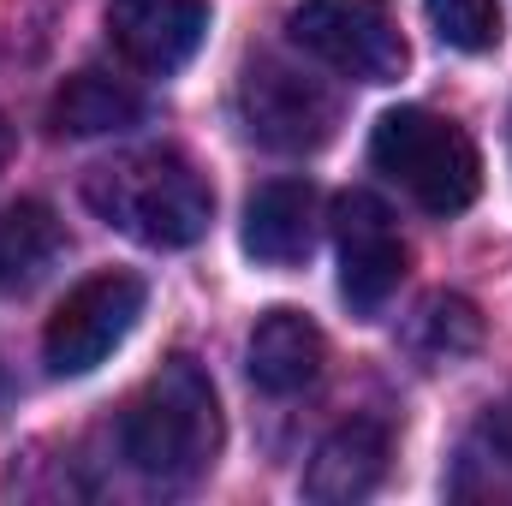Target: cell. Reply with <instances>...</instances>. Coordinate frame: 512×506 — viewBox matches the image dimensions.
Instances as JSON below:
<instances>
[{"label": "cell", "instance_id": "obj_4", "mask_svg": "<svg viewBox=\"0 0 512 506\" xmlns=\"http://www.w3.org/2000/svg\"><path fill=\"white\" fill-rule=\"evenodd\" d=\"M292 48L352 84H393L411 60L387 0H298L286 18Z\"/></svg>", "mask_w": 512, "mask_h": 506}, {"label": "cell", "instance_id": "obj_8", "mask_svg": "<svg viewBox=\"0 0 512 506\" xmlns=\"http://www.w3.org/2000/svg\"><path fill=\"white\" fill-rule=\"evenodd\" d=\"M108 36L126 66L173 78L209 36V0H108Z\"/></svg>", "mask_w": 512, "mask_h": 506}, {"label": "cell", "instance_id": "obj_17", "mask_svg": "<svg viewBox=\"0 0 512 506\" xmlns=\"http://www.w3.org/2000/svg\"><path fill=\"white\" fill-rule=\"evenodd\" d=\"M6 155H12V126L0 120V167H6Z\"/></svg>", "mask_w": 512, "mask_h": 506}, {"label": "cell", "instance_id": "obj_6", "mask_svg": "<svg viewBox=\"0 0 512 506\" xmlns=\"http://www.w3.org/2000/svg\"><path fill=\"white\" fill-rule=\"evenodd\" d=\"M143 280L137 274H90L84 286L66 292V304L48 316L42 328V358L54 376H90L96 364H108L120 346L131 340L137 316H143Z\"/></svg>", "mask_w": 512, "mask_h": 506}, {"label": "cell", "instance_id": "obj_5", "mask_svg": "<svg viewBox=\"0 0 512 506\" xmlns=\"http://www.w3.org/2000/svg\"><path fill=\"white\" fill-rule=\"evenodd\" d=\"M239 120L274 155H310L340 126V102L322 78H310L292 60L256 54L239 78Z\"/></svg>", "mask_w": 512, "mask_h": 506}, {"label": "cell", "instance_id": "obj_14", "mask_svg": "<svg viewBox=\"0 0 512 506\" xmlns=\"http://www.w3.org/2000/svg\"><path fill=\"white\" fill-rule=\"evenodd\" d=\"M453 501H512V411H483L447 471Z\"/></svg>", "mask_w": 512, "mask_h": 506}, {"label": "cell", "instance_id": "obj_9", "mask_svg": "<svg viewBox=\"0 0 512 506\" xmlns=\"http://www.w3.org/2000/svg\"><path fill=\"white\" fill-rule=\"evenodd\" d=\"M387 459H393V435H387L382 417H352V423H340V429L316 447V459H310V471H304V501L352 506V501H364V495H376L382 477H387Z\"/></svg>", "mask_w": 512, "mask_h": 506}, {"label": "cell", "instance_id": "obj_7", "mask_svg": "<svg viewBox=\"0 0 512 506\" xmlns=\"http://www.w3.org/2000/svg\"><path fill=\"white\" fill-rule=\"evenodd\" d=\"M334 251H340V298L352 316H382L405 280V239L382 197L346 191L334 203Z\"/></svg>", "mask_w": 512, "mask_h": 506}, {"label": "cell", "instance_id": "obj_10", "mask_svg": "<svg viewBox=\"0 0 512 506\" xmlns=\"http://www.w3.org/2000/svg\"><path fill=\"white\" fill-rule=\"evenodd\" d=\"M328 364V346H322V328L298 310H268L251 328V346H245V370H251L256 393L268 399H292L304 387H316Z\"/></svg>", "mask_w": 512, "mask_h": 506}, {"label": "cell", "instance_id": "obj_13", "mask_svg": "<svg viewBox=\"0 0 512 506\" xmlns=\"http://www.w3.org/2000/svg\"><path fill=\"white\" fill-rule=\"evenodd\" d=\"M48 120H54V131H66V137H108V131H126L143 120V96L131 90L126 78L90 66V72H72L54 90Z\"/></svg>", "mask_w": 512, "mask_h": 506}, {"label": "cell", "instance_id": "obj_2", "mask_svg": "<svg viewBox=\"0 0 512 506\" xmlns=\"http://www.w3.org/2000/svg\"><path fill=\"white\" fill-rule=\"evenodd\" d=\"M84 203L149 251H185L215 221V191L179 149H131L84 173Z\"/></svg>", "mask_w": 512, "mask_h": 506}, {"label": "cell", "instance_id": "obj_1", "mask_svg": "<svg viewBox=\"0 0 512 506\" xmlns=\"http://www.w3.org/2000/svg\"><path fill=\"white\" fill-rule=\"evenodd\" d=\"M221 453V399L197 358H167L120 417V459L155 489H191Z\"/></svg>", "mask_w": 512, "mask_h": 506}, {"label": "cell", "instance_id": "obj_12", "mask_svg": "<svg viewBox=\"0 0 512 506\" xmlns=\"http://www.w3.org/2000/svg\"><path fill=\"white\" fill-rule=\"evenodd\" d=\"M60 256H66V227L48 203L24 197V203L0 209V298L42 286Z\"/></svg>", "mask_w": 512, "mask_h": 506}, {"label": "cell", "instance_id": "obj_3", "mask_svg": "<svg viewBox=\"0 0 512 506\" xmlns=\"http://www.w3.org/2000/svg\"><path fill=\"white\" fill-rule=\"evenodd\" d=\"M370 161L387 185H399L423 215H459L483 191V155L471 131L429 108H393L370 131Z\"/></svg>", "mask_w": 512, "mask_h": 506}, {"label": "cell", "instance_id": "obj_15", "mask_svg": "<svg viewBox=\"0 0 512 506\" xmlns=\"http://www.w3.org/2000/svg\"><path fill=\"white\" fill-rule=\"evenodd\" d=\"M411 352L423 358V364H453V358H471L477 346H483V316H477V304L471 298H459V292H435L417 316H411Z\"/></svg>", "mask_w": 512, "mask_h": 506}, {"label": "cell", "instance_id": "obj_16", "mask_svg": "<svg viewBox=\"0 0 512 506\" xmlns=\"http://www.w3.org/2000/svg\"><path fill=\"white\" fill-rule=\"evenodd\" d=\"M435 36L459 54H489L501 48V0H423Z\"/></svg>", "mask_w": 512, "mask_h": 506}, {"label": "cell", "instance_id": "obj_11", "mask_svg": "<svg viewBox=\"0 0 512 506\" xmlns=\"http://www.w3.org/2000/svg\"><path fill=\"white\" fill-rule=\"evenodd\" d=\"M245 251L268 268H298L316 251V185L310 179H268L245 203Z\"/></svg>", "mask_w": 512, "mask_h": 506}]
</instances>
